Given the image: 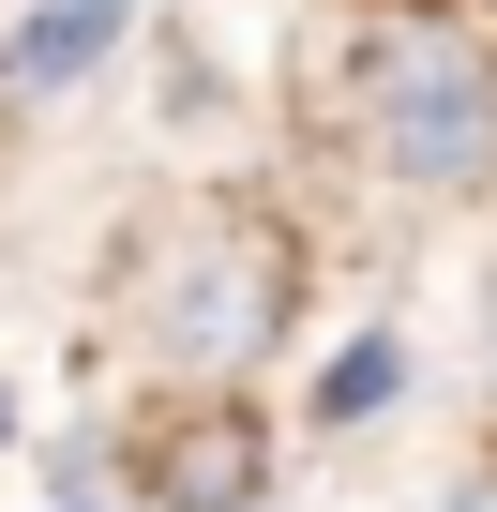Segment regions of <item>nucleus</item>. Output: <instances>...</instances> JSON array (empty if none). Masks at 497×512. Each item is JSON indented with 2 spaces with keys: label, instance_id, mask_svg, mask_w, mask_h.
<instances>
[{
  "label": "nucleus",
  "instance_id": "f257e3e1",
  "mask_svg": "<svg viewBox=\"0 0 497 512\" xmlns=\"http://www.w3.org/2000/svg\"><path fill=\"white\" fill-rule=\"evenodd\" d=\"M151 347L181 377H257L287 347V241L272 226H196L151 272Z\"/></svg>",
  "mask_w": 497,
  "mask_h": 512
},
{
  "label": "nucleus",
  "instance_id": "f03ea898",
  "mask_svg": "<svg viewBox=\"0 0 497 512\" xmlns=\"http://www.w3.org/2000/svg\"><path fill=\"white\" fill-rule=\"evenodd\" d=\"M377 151H392L407 181H482V151H497V76H482L467 46H392V76H377Z\"/></svg>",
  "mask_w": 497,
  "mask_h": 512
},
{
  "label": "nucleus",
  "instance_id": "7ed1b4c3",
  "mask_svg": "<svg viewBox=\"0 0 497 512\" xmlns=\"http://www.w3.org/2000/svg\"><path fill=\"white\" fill-rule=\"evenodd\" d=\"M151 512H257L272 497V437L241 422V407H166V437L136 452Z\"/></svg>",
  "mask_w": 497,
  "mask_h": 512
},
{
  "label": "nucleus",
  "instance_id": "20e7f679",
  "mask_svg": "<svg viewBox=\"0 0 497 512\" xmlns=\"http://www.w3.org/2000/svg\"><path fill=\"white\" fill-rule=\"evenodd\" d=\"M121 31H136V0H0V91L46 106V91L106 76V61H121Z\"/></svg>",
  "mask_w": 497,
  "mask_h": 512
},
{
  "label": "nucleus",
  "instance_id": "39448f33",
  "mask_svg": "<svg viewBox=\"0 0 497 512\" xmlns=\"http://www.w3.org/2000/svg\"><path fill=\"white\" fill-rule=\"evenodd\" d=\"M392 392H407V347H392V332H362V347L317 362V422H377Z\"/></svg>",
  "mask_w": 497,
  "mask_h": 512
},
{
  "label": "nucleus",
  "instance_id": "423d86ee",
  "mask_svg": "<svg viewBox=\"0 0 497 512\" xmlns=\"http://www.w3.org/2000/svg\"><path fill=\"white\" fill-rule=\"evenodd\" d=\"M452 512H497V482H482V497H452Z\"/></svg>",
  "mask_w": 497,
  "mask_h": 512
},
{
  "label": "nucleus",
  "instance_id": "0eeeda50",
  "mask_svg": "<svg viewBox=\"0 0 497 512\" xmlns=\"http://www.w3.org/2000/svg\"><path fill=\"white\" fill-rule=\"evenodd\" d=\"M0 437H16V392H0Z\"/></svg>",
  "mask_w": 497,
  "mask_h": 512
}]
</instances>
